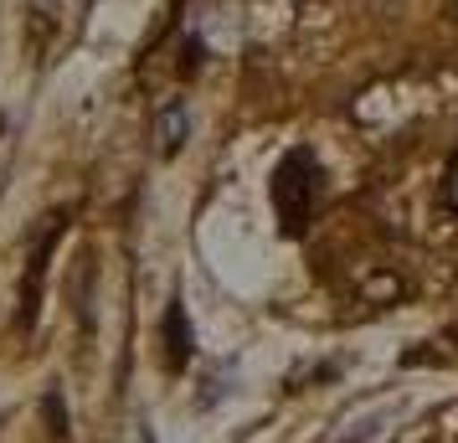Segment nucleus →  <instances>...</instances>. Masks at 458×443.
<instances>
[{
	"label": "nucleus",
	"instance_id": "nucleus-1",
	"mask_svg": "<svg viewBox=\"0 0 458 443\" xmlns=\"http://www.w3.org/2000/svg\"><path fill=\"white\" fill-rule=\"evenodd\" d=\"M325 207V170L314 160V149H289L273 170V211H278V233L304 237L310 222Z\"/></svg>",
	"mask_w": 458,
	"mask_h": 443
},
{
	"label": "nucleus",
	"instance_id": "nucleus-2",
	"mask_svg": "<svg viewBox=\"0 0 458 443\" xmlns=\"http://www.w3.org/2000/svg\"><path fill=\"white\" fill-rule=\"evenodd\" d=\"M67 217H47V237L37 243V253H31V263H26V278H21V330H31L37 325V310H42V278H47V258H52V248H57V237H63Z\"/></svg>",
	"mask_w": 458,
	"mask_h": 443
},
{
	"label": "nucleus",
	"instance_id": "nucleus-3",
	"mask_svg": "<svg viewBox=\"0 0 458 443\" xmlns=\"http://www.w3.org/2000/svg\"><path fill=\"white\" fill-rule=\"evenodd\" d=\"M160 361H165V371H186L191 361V325H186V304L181 299L165 310V351H160Z\"/></svg>",
	"mask_w": 458,
	"mask_h": 443
},
{
	"label": "nucleus",
	"instance_id": "nucleus-4",
	"mask_svg": "<svg viewBox=\"0 0 458 443\" xmlns=\"http://www.w3.org/2000/svg\"><path fill=\"white\" fill-rule=\"evenodd\" d=\"M437 207L448 211V217H458V155L443 166V181H437Z\"/></svg>",
	"mask_w": 458,
	"mask_h": 443
},
{
	"label": "nucleus",
	"instance_id": "nucleus-5",
	"mask_svg": "<svg viewBox=\"0 0 458 443\" xmlns=\"http://www.w3.org/2000/svg\"><path fill=\"white\" fill-rule=\"evenodd\" d=\"M454 340H458V325H454Z\"/></svg>",
	"mask_w": 458,
	"mask_h": 443
}]
</instances>
